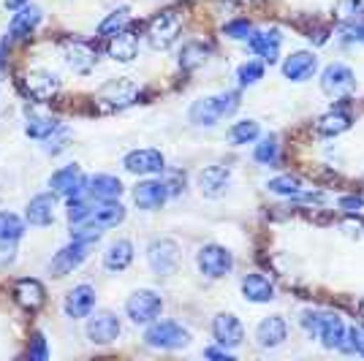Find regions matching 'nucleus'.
Returning a JSON list of instances; mask_svg holds the SVG:
<instances>
[{
  "label": "nucleus",
  "mask_w": 364,
  "mask_h": 361,
  "mask_svg": "<svg viewBox=\"0 0 364 361\" xmlns=\"http://www.w3.org/2000/svg\"><path fill=\"white\" fill-rule=\"evenodd\" d=\"M253 158H256V163H261V166H274V163H277V158H280V144H277V136H264V139L256 144V150H253Z\"/></svg>",
  "instance_id": "obj_38"
},
{
  "label": "nucleus",
  "mask_w": 364,
  "mask_h": 361,
  "mask_svg": "<svg viewBox=\"0 0 364 361\" xmlns=\"http://www.w3.org/2000/svg\"><path fill=\"white\" fill-rule=\"evenodd\" d=\"M318 71V58L313 52H294L283 60V76L289 82H307Z\"/></svg>",
  "instance_id": "obj_21"
},
{
  "label": "nucleus",
  "mask_w": 364,
  "mask_h": 361,
  "mask_svg": "<svg viewBox=\"0 0 364 361\" xmlns=\"http://www.w3.org/2000/svg\"><path fill=\"white\" fill-rule=\"evenodd\" d=\"M188 117H191V122H193L196 128H213V125H218V120H223L220 112H218V104H215V95H207V98L193 101Z\"/></svg>",
  "instance_id": "obj_30"
},
{
  "label": "nucleus",
  "mask_w": 364,
  "mask_h": 361,
  "mask_svg": "<svg viewBox=\"0 0 364 361\" xmlns=\"http://www.w3.org/2000/svg\"><path fill=\"white\" fill-rule=\"evenodd\" d=\"M122 182L114 174H92L87 177V198L90 201H117L122 196Z\"/></svg>",
  "instance_id": "obj_25"
},
{
  "label": "nucleus",
  "mask_w": 364,
  "mask_h": 361,
  "mask_svg": "<svg viewBox=\"0 0 364 361\" xmlns=\"http://www.w3.org/2000/svg\"><path fill=\"white\" fill-rule=\"evenodd\" d=\"M346 334H348V326H346V320L337 313H321V323L316 337H318L321 345L326 347V350H343Z\"/></svg>",
  "instance_id": "obj_17"
},
{
  "label": "nucleus",
  "mask_w": 364,
  "mask_h": 361,
  "mask_svg": "<svg viewBox=\"0 0 364 361\" xmlns=\"http://www.w3.org/2000/svg\"><path fill=\"white\" fill-rule=\"evenodd\" d=\"M22 85H25V92L31 95L33 101H38V104L49 101V98L58 92V87H60L58 76L52 74V71H44V68H33V71H28L25 79H22Z\"/></svg>",
  "instance_id": "obj_16"
},
{
  "label": "nucleus",
  "mask_w": 364,
  "mask_h": 361,
  "mask_svg": "<svg viewBox=\"0 0 364 361\" xmlns=\"http://www.w3.org/2000/svg\"><path fill=\"white\" fill-rule=\"evenodd\" d=\"M299 323H302V329L307 331L310 337H316L318 323H321V310H304L302 318H299Z\"/></svg>",
  "instance_id": "obj_46"
},
{
  "label": "nucleus",
  "mask_w": 364,
  "mask_h": 361,
  "mask_svg": "<svg viewBox=\"0 0 364 361\" xmlns=\"http://www.w3.org/2000/svg\"><path fill=\"white\" fill-rule=\"evenodd\" d=\"M87 340H90L92 345H112V343H117L122 334V323L120 318L114 316L112 310H101V313H95V316H87Z\"/></svg>",
  "instance_id": "obj_8"
},
{
  "label": "nucleus",
  "mask_w": 364,
  "mask_h": 361,
  "mask_svg": "<svg viewBox=\"0 0 364 361\" xmlns=\"http://www.w3.org/2000/svg\"><path fill=\"white\" fill-rule=\"evenodd\" d=\"M25 3H28V0H6V6H9V9H22Z\"/></svg>",
  "instance_id": "obj_52"
},
{
  "label": "nucleus",
  "mask_w": 364,
  "mask_h": 361,
  "mask_svg": "<svg viewBox=\"0 0 364 361\" xmlns=\"http://www.w3.org/2000/svg\"><path fill=\"white\" fill-rule=\"evenodd\" d=\"M213 337H215V343H218V345L228 347V350L240 347L245 343L242 320L234 316V313H220V316H215V320H213Z\"/></svg>",
  "instance_id": "obj_12"
},
{
  "label": "nucleus",
  "mask_w": 364,
  "mask_h": 361,
  "mask_svg": "<svg viewBox=\"0 0 364 361\" xmlns=\"http://www.w3.org/2000/svg\"><path fill=\"white\" fill-rule=\"evenodd\" d=\"M359 316H362V318H364V299H362V301H359Z\"/></svg>",
  "instance_id": "obj_54"
},
{
  "label": "nucleus",
  "mask_w": 364,
  "mask_h": 361,
  "mask_svg": "<svg viewBox=\"0 0 364 361\" xmlns=\"http://www.w3.org/2000/svg\"><path fill=\"white\" fill-rule=\"evenodd\" d=\"M38 22H41V9L25 3L22 9H16V14L11 16V22H9V38H11V41L28 38V36L38 28Z\"/></svg>",
  "instance_id": "obj_23"
},
{
  "label": "nucleus",
  "mask_w": 364,
  "mask_h": 361,
  "mask_svg": "<svg viewBox=\"0 0 364 361\" xmlns=\"http://www.w3.org/2000/svg\"><path fill=\"white\" fill-rule=\"evenodd\" d=\"M28 356H31L33 361H46V359H49V347H46L44 334H36V337H33V345H31V350H28Z\"/></svg>",
  "instance_id": "obj_45"
},
{
  "label": "nucleus",
  "mask_w": 364,
  "mask_h": 361,
  "mask_svg": "<svg viewBox=\"0 0 364 361\" xmlns=\"http://www.w3.org/2000/svg\"><path fill=\"white\" fill-rule=\"evenodd\" d=\"M168 198L171 196H168V188L164 180H141L136 188H134V201H136L139 210H144V212L161 210Z\"/></svg>",
  "instance_id": "obj_15"
},
{
  "label": "nucleus",
  "mask_w": 364,
  "mask_h": 361,
  "mask_svg": "<svg viewBox=\"0 0 364 361\" xmlns=\"http://www.w3.org/2000/svg\"><path fill=\"white\" fill-rule=\"evenodd\" d=\"M161 313H164V299L152 288H139L125 301V316L131 318V323H136V326H147L152 320H158Z\"/></svg>",
  "instance_id": "obj_2"
},
{
  "label": "nucleus",
  "mask_w": 364,
  "mask_h": 361,
  "mask_svg": "<svg viewBox=\"0 0 364 361\" xmlns=\"http://www.w3.org/2000/svg\"><path fill=\"white\" fill-rule=\"evenodd\" d=\"M240 288H242L245 299L253 301V304H267V301L274 299V283L267 277V274H261V271H250V274H245Z\"/></svg>",
  "instance_id": "obj_24"
},
{
  "label": "nucleus",
  "mask_w": 364,
  "mask_h": 361,
  "mask_svg": "<svg viewBox=\"0 0 364 361\" xmlns=\"http://www.w3.org/2000/svg\"><path fill=\"white\" fill-rule=\"evenodd\" d=\"M182 33V16L177 11H161L150 19L147 25V41H150L152 49H168L180 38Z\"/></svg>",
  "instance_id": "obj_4"
},
{
  "label": "nucleus",
  "mask_w": 364,
  "mask_h": 361,
  "mask_svg": "<svg viewBox=\"0 0 364 361\" xmlns=\"http://www.w3.org/2000/svg\"><path fill=\"white\" fill-rule=\"evenodd\" d=\"M210 58V46L204 41H188L180 49V68L182 71H196L198 65H204Z\"/></svg>",
  "instance_id": "obj_33"
},
{
  "label": "nucleus",
  "mask_w": 364,
  "mask_h": 361,
  "mask_svg": "<svg viewBox=\"0 0 364 361\" xmlns=\"http://www.w3.org/2000/svg\"><path fill=\"white\" fill-rule=\"evenodd\" d=\"M280 44H283V36L277 28H269V31H253V36L247 38V46H250V52L258 55L264 63H277L280 58Z\"/></svg>",
  "instance_id": "obj_19"
},
{
  "label": "nucleus",
  "mask_w": 364,
  "mask_h": 361,
  "mask_svg": "<svg viewBox=\"0 0 364 361\" xmlns=\"http://www.w3.org/2000/svg\"><path fill=\"white\" fill-rule=\"evenodd\" d=\"M68 141H71V131L65 128V125H60L55 134L46 139V147L44 150L49 152V155H60L65 147H68Z\"/></svg>",
  "instance_id": "obj_42"
},
{
  "label": "nucleus",
  "mask_w": 364,
  "mask_h": 361,
  "mask_svg": "<svg viewBox=\"0 0 364 361\" xmlns=\"http://www.w3.org/2000/svg\"><path fill=\"white\" fill-rule=\"evenodd\" d=\"M340 228H343L348 237H356V239H362V237H364V223L353 220V217H346V220L340 223Z\"/></svg>",
  "instance_id": "obj_49"
},
{
  "label": "nucleus",
  "mask_w": 364,
  "mask_h": 361,
  "mask_svg": "<svg viewBox=\"0 0 364 361\" xmlns=\"http://www.w3.org/2000/svg\"><path fill=\"white\" fill-rule=\"evenodd\" d=\"M348 41H353V44H364V22H353L348 28Z\"/></svg>",
  "instance_id": "obj_50"
},
{
  "label": "nucleus",
  "mask_w": 364,
  "mask_h": 361,
  "mask_svg": "<svg viewBox=\"0 0 364 361\" xmlns=\"http://www.w3.org/2000/svg\"><path fill=\"white\" fill-rule=\"evenodd\" d=\"M22 234H25V223L14 212H0V244H14L16 239H22Z\"/></svg>",
  "instance_id": "obj_36"
},
{
  "label": "nucleus",
  "mask_w": 364,
  "mask_h": 361,
  "mask_svg": "<svg viewBox=\"0 0 364 361\" xmlns=\"http://www.w3.org/2000/svg\"><path fill=\"white\" fill-rule=\"evenodd\" d=\"M55 207H58L55 193H38L36 198H31V201H28L25 217H28V223H31V226L44 228V226H49V223L55 220Z\"/></svg>",
  "instance_id": "obj_27"
},
{
  "label": "nucleus",
  "mask_w": 364,
  "mask_h": 361,
  "mask_svg": "<svg viewBox=\"0 0 364 361\" xmlns=\"http://www.w3.org/2000/svg\"><path fill=\"white\" fill-rule=\"evenodd\" d=\"M196 266L204 277L210 280H220L228 271L234 269V253L223 247V244H204L196 253Z\"/></svg>",
  "instance_id": "obj_3"
},
{
  "label": "nucleus",
  "mask_w": 364,
  "mask_h": 361,
  "mask_svg": "<svg viewBox=\"0 0 364 361\" xmlns=\"http://www.w3.org/2000/svg\"><path fill=\"white\" fill-rule=\"evenodd\" d=\"M196 182H198L201 196L220 198L226 193L228 182H231V171H228L226 166H204V168L198 171Z\"/></svg>",
  "instance_id": "obj_20"
},
{
  "label": "nucleus",
  "mask_w": 364,
  "mask_h": 361,
  "mask_svg": "<svg viewBox=\"0 0 364 361\" xmlns=\"http://www.w3.org/2000/svg\"><path fill=\"white\" fill-rule=\"evenodd\" d=\"M166 182V188H168V196H177L180 190H185V174L182 171H168V180Z\"/></svg>",
  "instance_id": "obj_48"
},
{
  "label": "nucleus",
  "mask_w": 364,
  "mask_h": 361,
  "mask_svg": "<svg viewBox=\"0 0 364 361\" xmlns=\"http://www.w3.org/2000/svg\"><path fill=\"white\" fill-rule=\"evenodd\" d=\"M136 98H139L136 82H131V79H112V82H107V85L98 90L95 104L101 106V109H107V112H114V109L131 106Z\"/></svg>",
  "instance_id": "obj_7"
},
{
  "label": "nucleus",
  "mask_w": 364,
  "mask_h": 361,
  "mask_svg": "<svg viewBox=\"0 0 364 361\" xmlns=\"http://www.w3.org/2000/svg\"><path fill=\"white\" fill-rule=\"evenodd\" d=\"M204 356H207V359H231V350H228V347H207V350H204Z\"/></svg>",
  "instance_id": "obj_51"
},
{
  "label": "nucleus",
  "mask_w": 364,
  "mask_h": 361,
  "mask_svg": "<svg viewBox=\"0 0 364 361\" xmlns=\"http://www.w3.org/2000/svg\"><path fill=\"white\" fill-rule=\"evenodd\" d=\"M63 310L71 320H79V318H87L95 310V288L82 283V286H74L68 293H65V301H63Z\"/></svg>",
  "instance_id": "obj_18"
},
{
  "label": "nucleus",
  "mask_w": 364,
  "mask_h": 361,
  "mask_svg": "<svg viewBox=\"0 0 364 361\" xmlns=\"http://www.w3.org/2000/svg\"><path fill=\"white\" fill-rule=\"evenodd\" d=\"M321 90L329 98H346L356 90V76L346 63H329L321 74Z\"/></svg>",
  "instance_id": "obj_10"
},
{
  "label": "nucleus",
  "mask_w": 364,
  "mask_h": 361,
  "mask_svg": "<svg viewBox=\"0 0 364 361\" xmlns=\"http://www.w3.org/2000/svg\"><path fill=\"white\" fill-rule=\"evenodd\" d=\"M286 340H289V320L283 316H267L256 326V345L264 350L286 345Z\"/></svg>",
  "instance_id": "obj_13"
},
{
  "label": "nucleus",
  "mask_w": 364,
  "mask_h": 361,
  "mask_svg": "<svg viewBox=\"0 0 364 361\" xmlns=\"http://www.w3.org/2000/svg\"><path fill=\"white\" fill-rule=\"evenodd\" d=\"M362 9H364L362 0H340V3L334 6V16H337L340 22H356V16H359Z\"/></svg>",
  "instance_id": "obj_40"
},
{
  "label": "nucleus",
  "mask_w": 364,
  "mask_h": 361,
  "mask_svg": "<svg viewBox=\"0 0 364 361\" xmlns=\"http://www.w3.org/2000/svg\"><path fill=\"white\" fill-rule=\"evenodd\" d=\"M92 244L90 242H82V239H71L65 247H60L55 258L49 261V271L55 274V277H65V274H71L74 269H79L87 256H90Z\"/></svg>",
  "instance_id": "obj_9"
},
{
  "label": "nucleus",
  "mask_w": 364,
  "mask_h": 361,
  "mask_svg": "<svg viewBox=\"0 0 364 361\" xmlns=\"http://www.w3.org/2000/svg\"><path fill=\"white\" fill-rule=\"evenodd\" d=\"M264 79V63L258 60H245L240 68H237V82L240 87H253Z\"/></svg>",
  "instance_id": "obj_39"
},
{
  "label": "nucleus",
  "mask_w": 364,
  "mask_h": 361,
  "mask_svg": "<svg viewBox=\"0 0 364 361\" xmlns=\"http://www.w3.org/2000/svg\"><path fill=\"white\" fill-rule=\"evenodd\" d=\"M267 190H269V193H274V196H286V198H307V201L321 198V193L310 190V188H307L299 177H294V174H283V177H274V180H269V182H267Z\"/></svg>",
  "instance_id": "obj_26"
},
{
  "label": "nucleus",
  "mask_w": 364,
  "mask_h": 361,
  "mask_svg": "<svg viewBox=\"0 0 364 361\" xmlns=\"http://www.w3.org/2000/svg\"><path fill=\"white\" fill-rule=\"evenodd\" d=\"M49 188H52V193L63 196L65 201L85 198L87 196V177L82 174V168L76 163H68L49 177Z\"/></svg>",
  "instance_id": "obj_5"
},
{
  "label": "nucleus",
  "mask_w": 364,
  "mask_h": 361,
  "mask_svg": "<svg viewBox=\"0 0 364 361\" xmlns=\"http://www.w3.org/2000/svg\"><path fill=\"white\" fill-rule=\"evenodd\" d=\"M258 136H261V125L256 120H240L228 128V141L234 147H242V144H253Z\"/></svg>",
  "instance_id": "obj_35"
},
{
  "label": "nucleus",
  "mask_w": 364,
  "mask_h": 361,
  "mask_svg": "<svg viewBox=\"0 0 364 361\" xmlns=\"http://www.w3.org/2000/svg\"><path fill=\"white\" fill-rule=\"evenodd\" d=\"M147 264L158 277H168L180 266V244L174 239H152L147 244Z\"/></svg>",
  "instance_id": "obj_6"
},
{
  "label": "nucleus",
  "mask_w": 364,
  "mask_h": 361,
  "mask_svg": "<svg viewBox=\"0 0 364 361\" xmlns=\"http://www.w3.org/2000/svg\"><path fill=\"white\" fill-rule=\"evenodd\" d=\"M144 345L152 350H180L191 345V331L171 318H158L144 329Z\"/></svg>",
  "instance_id": "obj_1"
},
{
  "label": "nucleus",
  "mask_w": 364,
  "mask_h": 361,
  "mask_svg": "<svg viewBox=\"0 0 364 361\" xmlns=\"http://www.w3.org/2000/svg\"><path fill=\"white\" fill-rule=\"evenodd\" d=\"M215 104H218V112H220V117H231L237 109H240V92H218L215 95Z\"/></svg>",
  "instance_id": "obj_41"
},
{
  "label": "nucleus",
  "mask_w": 364,
  "mask_h": 361,
  "mask_svg": "<svg viewBox=\"0 0 364 361\" xmlns=\"http://www.w3.org/2000/svg\"><path fill=\"white\" fill-rule=\"evenodd\" d=\"M343 350L364 356V326H350L348 334H346V345H343Z\"/></svg>",
  "instance_id": "obj_44"
},
{
  "label": "nucleus",
  "mask_w": 364,
  "mask_h": 361,
  "mask_svg": "<svg viewBox=\"0 0 364 361\" xmlns=\"http://www.w3.org/2000/svg\"><path fill=\"white\" fill-rule=\"evenodd\" d=\"M63 60L74 74H90L92 65L98 63V52L85 41L68 38V41H63Z\"/></svg>",
  "instance_id": "obj_14"
},
{
  "label": "nucleus",
  "mask_w": 364,
  "mask_h": 361,
  "mask_svg": "<svg viewBox=\"0 0 364 361\" xmlns=\"http://www.w3.org/2000/svg\"><path fill=\"white\" fill-rule=\"evenodd\" d=\"M131 261H134V244L128 239H114L104 253V269L117 274V271L128 269Z\"/></svg>",
  "instance_id": "obj_29"
},
{
  "label": "nucleus",
  "mask_w": 364,
  "mask_h": 361,
  "mask_svg": "<svg viewBox=\"0 0 364 361\" xmlns=\"http://www.w3.org/2000/svg\"><path fill=\"white\" fill-rule=\"evenodd\" d=\"M223 33H226L228 38H237V41H247V38L253 36V25H250L247 19H234V22L223 25Z\"/></svg>",
  "instance_id": "obj_43"
},
{
  "label": "nucleus",
  "mask_w": 364,
  "mask_h": 361,
  "mask_svg": "<svg viewBox=\"0 0 364 361\" xmlns=\"http://www.w3.org/2000/svg\"><path fill=\"white\" fill-rule=\"evenodd\" d=\"M340 210L346 212V215H359L364 210V198L362 196H343L340 201Z\"/></svg>",
  "instance_id": "obj_47"
},
{
  "label": "nucleus",
  "mask_w": 364,
  "mask_h": 361,
  "mask_svg": "<svg viewBox=\"0 0 364 361\" xmlns=\"http://www.w3.org/2000/svg\"><path fill=\"white\" fill-rule=\"evenodd\" d=\"M125 220V207H122L120 201H98L95 207H92L90 217L82 223V226H92V228H101V231H107V228H114L117 223Z\"/></svg>",
  "instance_id": "obj_22"
},
{
  "label": "nucleus",
  "mask_w": 364,
  "mask_h": 361,
  "mask_svg": "<svg viewBox=\"0 0 364 361\" xmlns=\"http://www.w3.org/2000/svg\"><path fill=\"white\" fill-rule=\"evenodd\" d=\"M60 125H63L60 120H55V117H49V114H31L28 122H25V134L31 136V139L46 141V139L55 134Z\"/></svg>",
  "instance_id": "obj_34"
},
{
  "label": "nucleus",
  "mask_w": 364,
  "mask_h": 361,
  "mask_svg": "<svg viewBox=\"0 0 364 361\" xmlns=\"http://www.w3.org/2000/svg\"><path fill=\"white\" fill-rule=\"evenodd\" d=\"M3 68H6V49L0 46V71H3Z\"/></svg>",
  "instance_id": "obj_53"
},
{
  "label": "nucleus",
  "mask_w": 364,
  "mask_h": 361,
  "mask_svg": "<svg viewBox=\"0 0 364 361\" xmlns=\"http://www.w3.org/2000/svg\"><path fill=\"white\" fill-rule=\"evenodd\" d=\"M14 299H16V304H22L25 310H38L46 299V291L38 280L22 277V280H16V286H14Z\"/></svg>",
  "instance_id": "obj_28"
},
{
  "label": "nucleus",
  "mask_w": 364,
  "mask_h": 361,
  "mask_svg": "<svg viewBox=\"0 0 364 361\" xmlns=\"http://www.w3.org/2000/svg\"><path fill=\"white\" fill-rule=\"evenodd\" d=\"M350 128V114L348 112H343V109H332V112H326L318 122H316V131L321 136H340L346 134Z\"/></svg>",
  "instance_id": "obj_32"
},
{
  "label": "nucleus",
  "mask_w": 364,
  "mask_h": 361,
  "mask_svg": "<svg viewBox=\"0 0 364 361\" xmlns=\"http://www.w3.org/2000/svg\"><path fill=\"white\" fill-rule=\"evenodd\" d=\"M128 9L122 6V9H114V11H109L107 19L98 25V36H104V38H112V36H117L120 31H125V25H128Z\"/></svg>",
  "instance_id": "obj_37"
},
{
  "label": "nucleus",
  "mask_w": 364,
  "mask_h": 361,
  "mask_svg": "<svg viewBox=\"0 0 364 361\" xmlns=\"http://www.w3.org/2000/svg\"><path fill=\"white\" fill-rule=\"evenodd\" d=\"M107 52H109V58H114V60L131 63L139 55V38L134 36V33L120 31L117 36H112V38H109Z\"/></svg>",
  "instance_id": "obj_31"
},
{
  "label": "nucleus",
  "mask_w": 364,
  "mask_h": 361,
  "mask_svg": "<svg viewBox=\"0 0 364 361\" xmlns=\"http://www.w3.org/2000/svg\"><path fill=\"white\" fill-rule=\"evenodd\" d=\"M125 171L136 174V177H152V174H164L166 171V158L161 150L152 147H141V150H131L122 158Z\"/></svg>",
  "instance_id": "obj_11"
}]
</instances>
